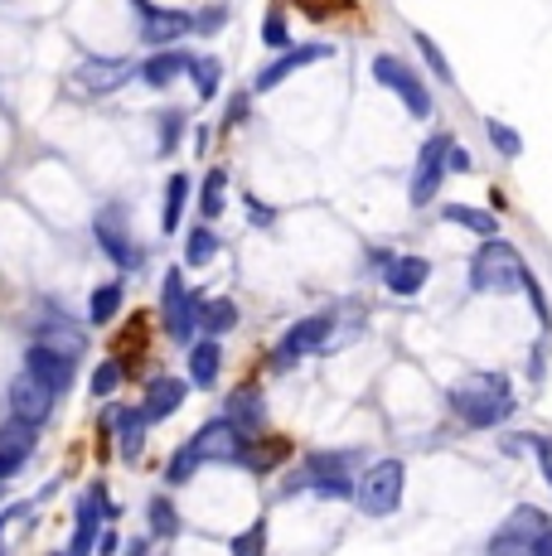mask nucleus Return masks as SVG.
<instances>
[{
	"label": "nucleus",
	"mask_w": 552,
	"mask_h": 556,
	"mask_svg": "<svg viewBox=\"0 0 552 556\" xmlns=\"http://www.w3.org/2000/svg\"><path fill=\"white\" fill-rule=\"evenodd\" d=\"M451 412L461 416L465 426H504L509 412H514V388H509L504 372H471L451 388Z\"/></svg>",
	"instance_id": "obj_1"
},
{
	"label": "nucleus",
	"mask_w": 552,
	"mask_h": 556,
	"mask_svg": "<svg viewBox=\"0 0 552 556\" xmlns=\"http://www.w3.org/2000/svg\"><path fill=\"white\" fill-rule=\"evenodd\" d=\"M402 489H407V465L402 459H378L354 484V498L368 518H388V513L402 508Z\"/></svg>",
	"instance_id": "obj_2"
},
{
	"label": "nucleus",
	"mask_w": 552,
	"mask_h": 556,
	"mask_svg": "<svg viewBox=\"0 0 552 556\" xmlns=\"http://www.w3.org/2000/svg\"><path fill=\"white\" fill-rule=\"evenodd\" d=\"M514 286H524V262H518V252L509 248V242L490 238L480 252L471 256V291H514Z\"/></svg>",
	"instance_id": "obj_3"
},
{
	"label": "nucleus",
	"mask_w": 552,
	"mask_h": 556,
	"mask_svg": "<svg viewBox=\"0 0 552 556\" xmlns=\"http://www.w3.org/2000/svg\"><path fill=\"white\" fill-rule=\"evenodd\" d=\"M199 301H204V295L185 291V276H179V271L165 276L161 315H165V329H170V339H175V344H189V339H195V329H199Z\"/></svg>",
	"instance_id": "obj_4"
},
{
	"label": "nucleus",
	"mask_w": 552,
	"mask_h": 556,
	"mask_svg": "<svg viewBox=\"0 0 552 556\" xmlns=\"http://www.w3.org/2000/svg\"><path fill=\"white\" fill-rule=\"evenodd\" d=\"M451 146H455V136H431L427 146H422V155H417V175H412V203L417 208H427L431 199H437V189H441V179H446V169H451Z\"/></svg>",
	"instance_id": "obj_5"
},
{
	"label": "nucleus",
	"mask_w": 552,
	"mask_h": 556,
	"mask_svg": "<svg viewBox=\"0 0 552 556\" xmlns=\"http://www.w3.org/2000/svg\"><path fill=\"white\" fill-rule=\"evenodd\" d=\"M374 78L384 83V88H392L402 102H407V112L412 116H431V88L417 78V68L412 63H402V59H374Z\"/></svg>",
	"instance_id": "obj_6"
},
{
	"label": "nucleus",
	"mask_w": 552,
	"mask_h": 556,
	"mask_svg": "<svg viewBox=\"0 0 552 556\" xmlns=\"http://www.w3.org/2000/svg\"><path fill=\"white\" fill-rule=\"evenodd\" d=\"M548 532V513L543 508H514L509 522L494 532L490 542V556H514V552H528L538 538Z\"/></svg>",
	"instance_id": "obj_7"
},
{
	"label": "nucleus",
	"mask_w": 552,
	"mask_h": 556,
	"mask_svg": "<svg viewBox=\"0 0 552 556\" xmlns=\"http://www.w3.org/2000/svg\"><path fill=\"white\" fill-rule=\"evenodd\" d=\"M54 397L59 392L49 388V382L20 372V378L10 382V416H20V421H29V426H45L49 412H54Z\"/></svg>",
	"instance_id": "obj_8"
},
{
	"label": "nucleus",
	"mask_w": 552,
	"mask_h": 556,
	"mask_svg": "<svg viewBox=\"0 0 552 556\" xmlns=\"http://www.w3.org/2000/svg\"><path fill=\"white\" fill-rule=\"evenodd\" d=\"M242 451H248V441H242V431L228 421V416H218V421H209L204 431L189 441V455L204 465V459H242Z\"/></svg>",
	"instance_id": "obj_9"
},
{
	"label": "nucleus",
	"mask_w": 552,
	"mask_h": 556,
	"mask_svg": "<svg viewBox=\"0 0 552 556\" xmlns=\"http://www.w3.org/2000/svg\"><path fill=\"white\" fill-rule=\"evenodd\" d=\"M349 465H354V455H311V459H305L311 489H315L321 498H354V479H349Z\"/></svg>",
	"instance_id": "obj_10"
},
{
	"label": "nucleus",
	"mask_w": 552,
	"mask_h": 556,
	"mask_svg": "<svg viewBox=\"0 0 552 556\" xmlns=\"http://www.w3.org/2000/svg\"><path fill=\"white\" fill-rule=\"evenodd\" d=\"M330 334H335V319H330V315L301 319V325H291V329H286V339L276 344V363H296V358L315 354V349L330 344Z\"/></svg>",
	"instance_id": "obj_11"
},
{
	"label": "nucleus",
	"mask_w": 552,
	"mask_h": 556,
	"mask_svg": "<svg viewBox=\"0 0 552 556\" xmlns=\"http://www.w3.org/2000/svg\"><path fill=\"white\" fill-rule=\"evenodd\" d=\"M136 10H141V39L146 45H175L179 35H189L195 29V20L185 15V10H161V5H151V0H136Z\"/></svg>",
	"instance_id": "obj_12"
},
{
	"label": "nucleus",
	"mask_w": 552,
	"mask_h": 556,
	"mask_svg": "<svg viewBox=\"0 0 552 556\" xmlns=\"http://www.w3.org/2000/svg\"><path fill=\"white\" fill-rule=\"evenodd\" d=\"M92 232H98L102 252H108L116 266H136V262H141V256H136V242L126 238V218H122V208H102L98 218H92Z\"/></svg>",
	"instance_id": "obj_13"
},
{
	"label": "nucleus",
	"mask_w": 552,
	"mask_h": 556,
	"mask_svg": "<svg viewBox=\"0 0 552 556\" xmlns=\"http://www.w3.org/2000/svg\"><path fill=\"white\" fill-rule=\"evenodd\" d=\"M126 78H131V63H126V59H88V63L78 68V78H73V88H78V92H92V98H98V92L122 88Z\"/></svg>",
	"instance_id": "obj_14"
},
{
	"label": "nucleus",
	"mask_w": 552,
	"mask_h": 556,
	"mask_svg": "<svg viewBox=\"0 0 552 556\" xmlns=\"http://www.w3.org/2000/svg\"><path fill=\"white\" fill-rule=\"evenodd\" d=\"M427 276H431V266H427V256H388L384 262V286L392 295H417L422 286H427Z\"/></svg>",
	"instance_id": "obj_15"
},
{
	"label": "nucleus",
	"mask_w": 552,
	"mask_h": 556,
	"mask_svg": "<svg viewBox=\"0 0 552 556\" xmlns=\"http://www.w3.org/2000/svg\"><path fill=\"white\" fill-rule=\"evenodd\" d=\"M315 59H330V45H301V49H286L281 59L272 63V68H262V73H258V92H272L281 78H291L296 68H305V63H315Z\"/></svg>",
	"instance_id": "obj_16"
},
{
	"label": "nucleus",
	"mask_w": 552,
	"mask_h": 556,
	"mask_svg": "<svg viewBox=\"0 0 552 556\" xmlns=\"http://www.w3.org/2000/svg\"><path fill=\"white\" fill-rule=\"evenodd\" d=\"M179 402H185V382H179V378H155L151 388H146V406H141L146 426H151V421H165V416H175Z\"/></svg>",
	"instance_id": "obj_17"
},
{
	"label": "nucleus",
	"mask_w": 552,
	"mask_h": 556,
	"mask_svg": "<svg viewBox=\"0 0 552 556\" xmlns=\"http://www.w3.org/2000/svg\"><path fill=\"white\" fill-rule=\"evenodd\" d=\"M25 372H29V378H39V382H49L54 392H63V388H68V378H73V363L59 358V354H49V349H39V344H29Z\"/></svg>",
	"instance_id": "obj_18"
},
{
	"label": "nucleus",
	"mask_w": 552,
	"mask_h": 556,
	"mask_svg": "<svg viewBox=\"0 0 552 556\" xmlns=\"http://www.w3.org/2000/svg\"><path fill=\"white\" fill-rule=\"evenodd\" d=\"M189 53H179V49H161V53H151V59L141 63V78L151 83V88H170L175 78H185L189 73Z\"/></svg>",
	"instance_id": "obj_19"
},
{
	"label": "nucleus",
	"mask_w": 552,
	"mask_h": 556,
	"mask_svg": "<svg viewBox=\"0 0 552 556\" xmlns=\"http://www.w3.org/2000/svg\"><path fill=\"white\" fill-rule=\"evenodd\" d=\"M218 339H204V344H195L189 349V378H195V388H214L218 382Z\"/></svg>",
	"instance_id": "obj_20"
},
{
	"label": "nucleus",
	"mask_w": 552,
	"mask_h": 556,
	"mask_svg": "<svg viewBox=\"0 0 552 556\" xmlns=\"http://www.w3.org/2000/svg\"><path fill=\"white\" fill-rule=\"evenodd\" d=\"M35 441H39V426L20 421V416H10V421L0 426V455H15V459H25L29 451H35Z\"/></svg>",
	"instance_id": "obj_21"
},
{
	"label": "nucleus",
	"mask_w": 552,
	"mask_h": 556,
	"mask_svg": "<svg viewBox=\"0 0 552 556\" xmlns=\"http://www.w3.org/2000/svg\"><path fill=\"white\" fill-rule=\"evenodd\" d=\"M199 325H204L209 339L228 334V329L238 325V305L233 301H199Z\"/></svg>",
	"instance_id": "obj_22"
},
{
	"label": "nucleus",
	"mask_w": 552,
	"mask_h": 556,
	"mask_svg": "<svg viewBox=\"0 0 552 556\" xmlns=\"http://www.w3.org/2000/svg\"><path fill=\"white\" fill-rule=\"evenodd\" d=\"M228 421L238 426V431H258L262 426V397L252 388H242V392H233V402H228Z\"/></svg>",
	"instance_id": "obj_23"
},
{
	"label": "nucleus",
	"mask_w": 552,
	"mask_h": 556,
	"mask_svg": "<svg viewBox=\"0 0 552 556\" xmlns=\"http://www.w3.org/2000/svg\"><path fill=\"white\" fill-rule=\"evenodd\" d=\"M108 426H116V431H122V455H126V459L141 455V431H146V416H141V412H112Z\"/></svg>",
	"instance_id": "obj_24"
},
{
	"label": "nucleus",
	"mask_w": 552,
	"mask_h": 556,
	"mask_svg": "<svg viewBox=\"0 0 552 556\" xmlns=\"http://www.w3.org/2000/svg\"><path fill=\"white\" fill-rule=\"evenodd\" d=\"M446 218L461 223V228L480 232V238H499V218H490L485 208H465V203H446Z\"/></svg>",
	"instance_id": "obj_25"
},
{
	"label": "nucleus",
	"mask_w": 552,
	"mask_h": 556,
	"mask_svg": "<svg viewBox=\"0 0 552 556\" xmlns=\"http://www.w3.org/2000/svg\"><path fill=\"white\" fill-rule=\"evenodd\" d=\"M185 199H189V175H170V185H165V218H161L165 232L179 228V218H185Z\"/></svg>",
	"instance_id": "obj_26"
},
{
	"label": "nucleus",
	"mask_w": 552,
	"mask_h": 556,
	"mask_svg": "<svg viewBox=\"0 0 552 556\" xmlns=\"http://www.w3.org/2000/svg\"><path fill=\"white\" fill-rule=\"evenodd\" d=\"M98 538V498H83L78 504V532H73V556H83Z\"/></svg>",
	"instance_id": "obj_27"
},
{
	"label": "nucleus",
	"mask_w": 552,
	"mask_h": 556,
	"mask_svg": "<svg viewBox=\"0 0 552 556\" xmlns=\"http://www.w3.org/2000/svg\"><path fill=\"white\" fill-rule=\"evenodd\" d=\"M116 309H122V286L116 281H108V286H98V291H92V325H108V319L116 315Z\"/></svg>",
	"instance_id": "obj_28"
},
{
	"label": "nucleus",
	"mask_w": 552,
	"mask_h": 556,
	"mask_svg": "<svg viewBox=\"0 0 552 556\" xmlns=\"http://www.w3.org/2000/svg\"><path fill=\"white\" fill-rule=\"evenodd\" d=\"M214 252H218V238H214V232H209V223H204V228H195V232H189V242H185L189 266H204Z\"/></svg>",
	"instance_id": "obj_29"
},
{
	"label": "nucleus",
	"mask_w": 552,
	"mask_h": 556,
	"mask_svg": "<svg viewBox=\"0 0 552 556\" xmlns=\"http://www.w3.org/2000/svg\"><path fill=\"white\" fill-rule=\"evenodd\" d=\"M223 189H228V175H223V169H209V179H204V199H199L204 218H218V213H223Z\"/></svg>",
	"instance_id": "obj_30"
},
{
	"label": "nucleus",
	"mask_w": 552,
	"mask_h": 556,
	"mask_svg": "<svg viewBox=\"0 0 552 556\" xmlns=\"http://www.w3.org/2000/svg\"><path fill=\"white\" fill-rule=\"evenodd\" d=\"M189 73H195V83H199V98H214L218 78H223L218 59H195V63H189Z\"/></svg>",
	"instance_id": "obj_31"
},
{
	"label": "nucleus",
	"mask_w": 552,
	"mask_h": 556,
	"mask_svg": "<svg viewBox=\"0 0 552 556\" xmlns=\"http://www.w3.org/2000/svg\"><path fill=\"white\" fill-rule=\"evenodd\" d=\"M262 547H267V522H252V528L233 542V556H262Z\"/></svg>",
	"instance_id": "obj_32"
},
{
	"label": "nucleus",
	"mask_w": 552,
	"mask_h": 556,
	"mask_svg": "<svg viewBox=\"0 0 552 556\" xmlns=\"http://www.w3.org/2000/svg\"><path fill=\"white\" fill-rule=\"evenodd\" d=\"M195 469H199V459L189 455V445H179L175 459H170V469H165V479H170V484H185V479L195 475Z\"/></svg>",
	"instance_id": "obj_33"
},
{
	"label": "nucleus",
	"mask_w": 552,
	"mask_h": 556,
	"mask_svg": "<svg viewBox=\"0 0 552 556\" xmlns=\"http://www.w3.org/2000/svg\"><path fill=\"white\" fill-rule=\"evenodd\" d=\"M485 131H490V141H494V151L499 155H518V131H509V126H499V122H485Z\"/></svg>",
	"instance_id": "obj_34"
},
{
	"label": "nucleus",
	"mask_w": 552,
	"mask_h": 556,
	"mask_svg": "<svg viewBox=\"0 0 552 556\" xmlns=\"http://www.w3.org/2000/svg\"><path fill=\"white\" fill-rule=\"evenodd\" d=\"M151 522H155V532H161V538H175V532H179V518H175V508H170L165 498H155V504H151Z\"/></svg>",
	"instance_id": "obj_35"
},
{
	"label": "nucleus",
	"mask_w": 552,
	"mask_h": 556,
	"mask_svg": "<svg viewBox=\"0 0 552 556\" xmlns=\"http://www.w3.org/2000/svg\"><path fill=\"white\" fill-rule=\"evenodd\" d=\"M116 382H122V363H102V368L92 372V397H108Z\"/></svg>",
	"instance_id": "obj_36"
},
{
	"label": "nucleus",
	"mask_w": 552,
	"mask_h": 556,
	"mask_svg": "<svg viewBox=\"0 0 552 556\" xmlns=\"http://www.w3.org/2000/svg\"><path fill=\"white\" fill-rule=\"evenodd\" d=\"M417 49H422V53H427V63H431V68H437V73H441V83H451V68H446V53H441L437 45H431V39H427V35H417Z\"/></svg>",
	"instance_id": "obj_37"
},
{
	"label": "nucleus",
	"mask_w": 552,
	"mask_h": 556,
	"mask_svg": "<svg viewBox=\"0 0 552 556\" xmlns=\"http://www.w3.org/2000/svg\"><path fill=\"white\" fill-rule=\"evenodd\" d=\"M262 39H267L272 49H281L286 39H291V35H286V20L281 15H267V25H262Z\"/></svg>",
	"instance_id": "obj_38"
},
{
	"label": "nucleus",
	"mask_w": 552,
	"mask_h": 556,
	"mask_svg": "<svg viewBox=\"0 0 552 556\" xmlns=\"http://www.w3.org/2000/svg\"><path fill=\"white\" fill-rule=\"evenodd\" d=\"M534 445H538V465H543V475L552 484V441H534Z\"/></svg>",
	"instance_id": "obj_39"
},
{
	"label": "nucleus",
	"mask_w": 552,
	"mask_h": 556,
	"mask_svg": "<svg viewBox=\"0 0 552 556\" xmlns=\"http://www.w3.org/2000/svg\"><path fill=\"white\" fill-rule=\"evenodd\" d=\"M175 136H179V116H165V141H161V151H175Z\"/></svg>",
	"instance_id": "obj_40"
},
{
	"label": "nucleus",
	"mask_w": 552,
	"mask_h": 556,
	"mask_svg": "<svg viewBox=\"0 0 552 556\" xmlns=\"http://www.w3.org/2000/svg\"><path fill=\"white\" fill-rule=\"evenodd\" d=\"M528 556H552V528L543 532V538L534 542V547H528Z\"/></svg>",
	"instance_id": "obj_41"
},
{
	"label": "nucleus",
	"mask_w": 552,
	"mask_h": 556,
	"mask_svg": "<svg viewBox=\"0 0 552 556\" xmlns=\"http://www.w3.org/2000/svg\"><path fill=\"white\" fill-rule=\"evenodd\" d=\"M20 465H25V459H15V455H0V479H10Z\"/></svg>",
	"instance_id": "obj_42"
},
{
	"label": "nucleus",
	"mask_w": 552,
	"mask_h": 556,
	"mask_svg": "<svg viewBox=\"0 0 552 556\" xmlns=\"http://www.w3.org/2000/svg\"><path fill=\"white\" fill-rule=\"evenodd\" d=\"M98 552H102V556L116 552V532H102V538H98Z\"/></svg>",
	"instance_id": "obj_43"
},
{
	"label": "nucleus",
	"mask_w": 552,
	"mask_h": 556,
	"mask_svg": "<svg viewBox=\"0 0 552 556\" xmlns=\"http://www.w3.org/2000/svg\"><path fill=\"white\" fill-rule=\"evenodd\" d=\"M451 169H471V160H465L461 146H451Z\"/></svg>",
	"instance_id": "obj_44"
}]
</instances>
